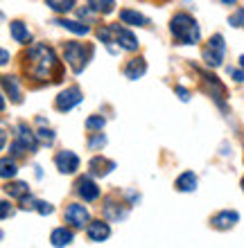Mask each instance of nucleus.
<instances>
[{
    "instance_id": "obj_1",
    "label": "nucleus",
    "mask_w": 244,
    "mask_h": 248,
    "mask_svg": "<svg viewBox=\"0 0 244 248\" xmlns=\"http://www.w3.org/2000/svg\"><path fill=\"white\" fill-rule=\"evenodd\" d=\"M23 72L39 84H59L64 77L61 61L57 59L52 47L36 43L23 54Z\"/></svg>"
},
{
    "instance_id": "obj_2",
    "label": "nucleus",
    "mask_w": 244,
    "mask_h": 248,
    "mask_svg": "<svg viewBox=\"0 0 244 248\" xmlns=\"http://www.w3.org/2000/svg\"><path fill=\"white\" fill-rule=\"evenodd\" d=\"M170 32L179 46H195L201 39V30H199L197 20L190 14H174L170 20Z\"/></svg>"
},
{
    "instance_id": "obj_3",
    "label": "nucleus",
    "mask_w": 244,
    "mask_h": 248,
    "mask_svg": "<svg viewBox=\"0 0 244 248\" xmlns=\"http://www.w3.org/2000/svg\"><path fill=\"white\" fill-rule=\"evenodd\" d=\"M91 57H93V46L75 43V41L64 43V59L68 61V65H70V70H73L75 75H80L86 65H88Z\"/></svg>"
},
{
    "instance_id": "obj_4",
    "label": "nucleus",
    "mask_w": 244,
    "mask_h": 248,
    "mask_svg": "<svg viewBox=\"0 0 244 248\" xmlns=\"http://www.w3.org/2000/svg\"><path fill=\"white\" fill-rule=\"evenodd\" d=\"M16 131H18V133H16V140L12 142V154L14 156H23L25 151L36 154V149H39V136L32 133L27 124H18Z\"/></svg>"
},
{
    "instance_id": "obj_5",
    "label": "nucleus",
    "mask_w": 244,
    "mask_h": 248,
    "mask_svg": "<svg viewBox=\"0 0 244 248\" xmlns=\"http://www.w3.org/2000/svg\"><path fill=\"white\" fill-rule=\"evenodd\" d=\"M224 52H226L224 36H222V34H215V36H211L208 46L204 47V61H206V65H211V68H217V65H222V61H224Z\"/></svg>"
},
{
    "instance_id": "obj_6",
    "label": "nucleus",
    "mask_w": 244,
    "mask_h": 248,
    "mask_svg": "<svg viewBox=\"0 0 244 248\" xmlns=\"http://www.w3.org/2000/svg\"><path fill=\"white\" fill-rule=\"evenodd\" d=\"M84 99V95H81V91L77 88V86H70V88H66V91H61L59 95H57V99H54V106H57V111L66 113L70 111L73 106H77Z\"/></svg>"
},
{
    "instance_id": "obj_7",
    "label": "nucleus",
    "mask_w": 244,
    "mask_h": 248,
    "mask_svg": "<svg viewBox=\"0 0 244 248\" xmlns=\"http://www.w3.org/2000/svg\"><path fill=\"white\" fill-rule=\"evenodd\" d=\"M111 32H113V41H115L122 50H127V52H136V50H138V39H136L127 27L115 23V25H111Z\"/></svg>"
},
{
    "instance_id": "obj_8",
    "label": "nucleus",
    "mask_w": 244,
    "mask_h": 248,
    "mask_svg": "<svg viewBox=\"0 0 244 248\" xmlns=\"http://www.w3.org/2000/svg\"><path fill=\"white\" fill-rule=\"evenodd\" d=\"M54 165H57V170L61 174H75V171L80 170V156L73 154V151H59L57 156H54Z\"/></svg>"
},
{
    "instance_id": "obj_9",
    "label": "nucleus",
    "mask_w": 244,
    "mask_h": 248,
    "mask_svg": "<svg viewBox=\"0 0 244 248\" xmlns=\"http://www.w3.org/2000/svg\"><path fill=\"white\" fill-rule=\"evenodd\" d=\"M64 217H66V221L70 223V226H75V228H84V226H88V210L81 205V203H70L66 208V212H64Z\"/></svg>"
},
{
    "instance_id": "obj_10",
    "label": "nucleus",
    "mask_w": 244,
    "mask_h": 248,
    "mask_svg": "<svg viewBox=\"0 0 244 248\" xmlns=\"http://www.w3.org/2000/svg\"><path fill=\"white\" fill-rule=\"evenodd\" d=\"M201 79H204V84H206V88H208V93H211V97L217 102V106H222V108H224L226 88L222 86V81H219L215 75H208V72H201Z\"/></svg>"
},
{
    "instance_id": "obj_11",
    "label": "nucleus",
    "mask_w": 244,
    "mask_h": 248,
    "mask_svg": "<svg viewBox=\"0 0 244 248\" xmlns=\"http://www.w3.org/2000/svg\"><path fill=\"white\" fill-rule=\"evenodd\" d=\"M238 221H240V215L235 212V210H222L219 215H215L211 219V226L215 230H228V228H233Z\"/></svg>"
},
{
    "instance_id": "obj_12",
    "label": "nucleus",
    "mask_w": 244,
    "mask_h": 248,
    "mask_svg": "<svg viewBox=\"0 0 244 248\" xmlns=\"http://www.w3.org/2000/svg\"><path fill=\"white\" fill-rule=\"evenodd\" d=\"M86 235H88L91 242L102 244L111 237V228H109V223L106 221H91L88 226H86Z\"/></svg>"
},
{
    "instance_id": "obj_13",
    "label": "nucleus",
    "mask_w": 244,
    "mask_h": 248,
    "mask_svg": "<svg viewBox=\"0 0 244 248\" xmlns=\"http://www.w3.org/2000/svg\"><path fill=\"white\" fill-rule=\"evenodd\" d=\"M75 187H77V194H80L86 203L98 201V199H99V187L93 183V178L81 176L80 181H77V185H75Z\"/></svg>"
},
{
    "instance_id": "obj_14",
    "label": "nucleus",
    "mask_w": 244,
    "mask_h": 248,
    "mask_svg": "<svg viewBox=\"0 0 244 248\" xmlns=\"http://www.w3.org/2000/svg\"><path fill=\"white\" fill-rule=\"evenodd\" d=\"M104 215L106 219H111V221H118V219H125L127 215H129V205H125V203H118L113 196H109L104 201Z\"/></svg>"
},
{
    "instance_id": "obj_15",
    "label": "nucleus",
    "mask_w": 244,
    "mask_h": 248,
    "mask_svg": "<svg viewBox=\"0 0 244 248\" xmlns=\"http://www.w3.org/2000/svg\"><path fill=\"white\" fill-rule=\"evenodd\" d=\"M88 170H91L93 176H106V174H111L113 170H115V163L113 160H106V158L102 156H95L88 163Z\"/></svg>"
},
{
    "instance_id": "obj_16",
    "label": "nucleus",
    "mask_w": 244,
    "mask_h": 248,
    "mask_svg": "<svg viewBox=\"0 0 244 248\" xmlns=\"http://www.w3.org/2000/svg\"><path fill=\"white\" fill-rule=\"evenodd\" d=\"M145 72H147V61L143 59V57H136V59H131L129 63H127V68H125L127 79H131V81L140 79L143 75H145Z\"/></svg>"
},
{
    "instance_id": "obj_17",
    "label": "nucleus",
    "mask_w": 244,
    "mask_h": 248,
    "mask_svg": "<svg viewBox=\"0 0 244 248\" xmlns=\"http://www.w3.org/2000/svg\"><path fill=\"white\" fill-rule=\"evenodd\" d=\"M2 91H5V95L12 99L14 104H20V102H23V93H20V88H18L16 77H2Z\"/></svg>"
},
{
    "instance_id": "obj_18",
    "label": "nucleus",
    "mask_w": 244,
    "mask_h": 248,
    "mask_svg": "<svg viewBox=\"0 0 244 248\" xmlns=\"http://www.w3.org/2000/svg\"><path fill=\"white\" fill-rule=\"evenodd\" d=\"M9 32H12V39L16 41V43H30L32 41V34H30V30L25 27V23L23 20H14L12 25H9Z\"/></svg>"
},
{
    "instance_id": "obj_19",
    "label": "nucleus",
    "mask_w": 244,
    "mask_h": 248,
    "mask_svg": "<svg viewBox=\"0 0 244 248\" xmlns=\"http://www.w3.org/2000/svg\"><path fill=\"white\" fill-rule=\"evenodd\" d=\"M174 187H177L179 192H195V189H197V176H195L192 171H183V174L177 178Z\"/></svg>"
},
{
    "instance_id": "obj_20",
    "label": "nucleus",
    "mask_w": 244,
    "mask_h": 248,
    "mask_svg": "<svg viewBox=\"0 0 244 248\" xmlns=\"http://www.w3.org/2000/svg\"><path fill=\"white\" fill-rule=\"evenodd\" d=\"M73 239H75L73 230H68V228H54L52 235H50L52 246H68V244H73Z\"/></svg>"
},
{
    "instance_id": "obj_21",
    "label": "nucleus",
    "mask_w": 244,
    "mask_h": 248,
    "mask_svg": "<svg viewBox=\"0 0 244 248\" xmlns=\"http://www.w3.org/2000/svg\"><path fill=\"white\" fill-rule=\"evenodd\" d=\"M120 20H122L125 25H136V27H143L147 23L145 16L138 12H133V9H122V12H120Z\"/></svg>"
},
{
    "instance_id": "obj_22",
    "label": "nucleus",
    "mask_w": 244,
    "mask_h": 248,
    "mask_svg": "<svg viewBox=\"0 0 244 248\" xmlns=\"http://www.w3.org/2000/svg\"><path fill=\"white\" fill-rule=\"evenodd\" d=\"M46 5L57 14H66L75 7V0H46Z\"/></svg>"
},
{
    "instance_id": "obj_23",
    "label": "nucleus",
    "mask_w": 244,
    "mask_h": 248,
    "mask_svg": "<svg viewBox=\"0 0 244 248\" xmlns=\"http://www.w3.org/2000/svg\"><path fill=\"white\" fill-rule=\"evenodd\" d=\"M88 7L99 14H111L115 9V0H88Z\"/></svg>"
},
{
    "instance_id": "obj_24",
    "label": "nucleus",
    "mask_w": 244,
    "mask_h": 248,
    "mask_svg": "<svg viewBox=\"0 0 244 248\" xmlns=\"http://www.w3.org/2000/svg\"><path fill=\"white\" fill-rule=\"evenodd\" d=\"M54 25L66 27V30H70L73 34H88V25H81L77 20H54Z\"/></svg>"
},
{
    "instance_id": "obj_25",
    "label": "nucleus",
    "mask_w": 244,
    "mask_h": 248,
    "mask_svg": "<svg viewBox=\"0 0 244 248\" xmlns=\"http://www.w3.org/2000/svg\"><path fill=\"white\" fill-rule=\"evenodd\" d=\"M5 192H7V194H12L14 199H18V201H20V199H23L25 194H30V187H27V183H9V185L5 187Z\"/></svg>"
},
{
    "instance_id": "obj_26",
    "label": "nucleus",
    "mask_w": 244,
    "mask_h": 248,
    "mask_svg": "<svg viewBox=\"0 0 244 248\" xmlns=\"http://www.w3.org/2000/svg\"><path fill=\"white\" fill-rule=\"evenodd\" d=\"M16 171H18V170H16V163H14V160H9V158H2V170H0V176L7 181V178L16 176Z\"/></svg>"
},
{
    "instance_id": "obj_27",
    "label": "nucleus",
    "mask_w": 244,
    "mask_h": 248,
    "mask_svg": "<svg viewBox=\"0 0 244 248\" xmlns=\"http://www.w3.org/2000/svg\"><path fill=\"white\" fill-rule=\"evenodd\" d=\"M104 124H106V120L104 118H102V115H93V118H88V120H86V129H99V131H102V129H104Z\"/></svg>"
},
{
    "instance_id": "obj_28",
    "label": "nucleus",
    "mask_w": 244,
    "mask_h": 248,
    "mask_svg": "<svg viewBox=\"0 0 244 248\" xmlns=\"http://www.w3.org/2000/svg\"><path fill=\"white\" fill-rule=\"evenodd\" d=\"M228 25H233V27H244V9H238V12L233 14L231 18H228Z\"/></svg>"
},
{
    "instance_id": "obj_29",
    "label": "nucleus",
    "mask_w": 244,
    "mask_h": 248,
    "mask_svg": "<svg viewBox=\"0 0 244 248\" xmlns=\"http://www.w3.org/2000/svg\"><path fill=\"white\" fill-rule=\"evenodd\" d=\"M36 136H39V140L43 144H52L54 142V131H50V129H41Z\"/></svg>"
},
{
    "instance_id": "obj_30",
    "label": "nucleus",
    "mask_w": 244,
    "mask_h": 248,
    "mask_svg": "<svg viewBox=\"0 0 244 248\" xmlns=\"http://www.w3.org/2000/svg\"><path fill=\"white\" fill-rule=\"evenodd\" d=\"M104 144H106V138L102 136V133H95V136L88 140V147H91V149H99V147H104Z\"/></svg>"
},
{
    "instance_id": "obj_31",
    "label": "nucleus",
    "mask_w": 244,
    "mask_h": 248,
    "mask_svg": "<svg viewBox=\"0 0 244 248\" xmlns=\"http://www.w3.org/2000/svg\"><path fill=\"white\" fill-rule=\"evenodd\" d=\"M36 203H39V201H36V199H32V196H23V199H20V208H23V210H36Z\"/></svg>"
},
{
    "instance_id": "obj_32",
    "label": "nucleus",
    "mask_w": 244,
    "mask_h": 248,
    "mask_svg": "<svg viewBox=\"0 0 244 248\" xmlns=\"http://www.w3.org/2000/svg\"><path fill=\"white\" fill-rule=\"evenodd\" d=\"M36 212H39V215H43V217H46V215H52V212H54V208H52V205H50V203H48V201H39V203H36Z\"/></svg>"
},
{
    "instance_id": "obj_33",
    "label": "nucleus",
    "mask_w": 244,
    "mask_h": 248,
    "mask_svg": "<svg viewBox=\"0 0 244 248\" xmlns=\"http://www.w3.org/2000/svg\"><path fill=\"white\" fill-rule=\"evenodd\" d=\"M177 93H179V97L183 99V102H188V99H190V93L185 91L183 86H177Z\"/></svg>"
},
{
    "instance_id": "obj_34",
    "label": "nucleus",
    "mask_w": 244,
    "mask_h": 248,
    "mask_svg": "<svg viewBox=\"0 0 244 248\" xmlns=\"http://www.w3.org/2000/svg\"><path fill=\"white\" fill-rule=\"evenodd\" d=\"M0 217H2V219H7V217H9V203H7V201L0 203Z\"/></svg>"
},
{
    "instance_id": "obj_35",
    "label": "nucleus",
    "mask_w": 244,
    "mask_h": 248,
    "mask_svg": "<svg viewBox=\"0 0 244 248\" xmlns=\"http://www.w3.org/2000/svg\"><path fill=\"white\" fill-rule=\"evenodd\" d=\"M233 75V79H235V81H244V72L242 70H228Z\"/></svg>"
},
{
    "instance_id": "obj_36",
    "label": "nucleus",
    "mask_w": 244,
    "mask_h": 248,
    "mask_svg": "<svg viewBox=\"0 0 244 248\" xmlns=\"http://www.w3.org/2000/svg\"><path fill=\"white\" fill-rule=\"evenodd\" d=\"M0 57H2V61H0V63H2V65H7V63H9V52H7V50H2V54H0Z\"/></svg>"
},
{
    "instance_id": "obj_37",
    "label": "nucleus",
    "mask_w": 244,
    "mask_h": 248,
    "mask_svg": "<svg viewBox=\"0 0 244 248\" xmlns=\"http://www.w3.org/2000/svg\"><path fill=\"white\" fill-rule=\"evenodd\" d=\"M219 2H222V5H235L238 0H219Z\"/></svg>"
},
{
    "instance_id": "obj_38",
    "label": "nucleus",
    "mask_w": 244,
    "mask_h": 248,
    "mask_svg": "<svg viewBox=\"0 0 244 248\" xmlns=\"http://www.w3.org/2000/svg\"><path fill=\"white\" fill-rule=\"evenodd\" d=\"M240 65H242V68H244V54H242V57H240Z\"/></svg>"
},
{
    "instance_id": "obj_39",
    "label": "nucleus",
    "mask_w": 244,
    "mask_h": 248,
    "mask_svg": "<svg viewBox=\"0 0 244 248\" xmlns=\"http://www.w3.org/2000/svg\"><path fill=\"white\" fill-rule=\"evenodd\" d=\"M242 189H244V178H242Z\"/></svg>"
}]
</instances>
